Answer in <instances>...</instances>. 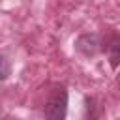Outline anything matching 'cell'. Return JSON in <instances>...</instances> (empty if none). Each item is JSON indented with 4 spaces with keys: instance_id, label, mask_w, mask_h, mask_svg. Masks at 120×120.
<instances>
[{
    "instance_id": "cell-1",
    "label": "cell",
    "mask_w": 120,
    "mask_h": 120,
    "mask_svg": "<svg viewBox=\"0 0 120 120\" xmlns=\"http://www.w3.org/2000/svg\"><path fill=\"white\" fill-rule=\"evenodd\" d=\"M68 114V92L64 86H54L45 103L47 120H66Z\"/></svg>"
},
{
    "instance_id": "cell-2",
    "label": "cell",
    "mask_w": 120,
    "mask_h": 120,
    "mask_svg": "<svg viewBox=\"0 0 120 120\" xmlns=\"http://www.w3.org/2000/svg\"><path fill=\"white\" fill-rule=\"evenodd\" d=\"M77 49H79L82 54H86V56L94 54V52H96V49H98V36H94V34H88V36H82V38H79Z\"/></svg>"
},
{
    "instance_id": "cell-3",
    "label": "cell",
    "mask_w": 120,
    "mask_h": 120,
    "mask_svg": "<svg viewBox=\"0 0 120 120\" xmlns=\"http://www.w3.org/2000/svg\"><path fill=\"white\" fill-rule=\"evenodd\" d=\"M109 60L114 68L120 66V36H114L109 43Z\"/></svg>"
},
{
    "instance_id": "cell-4",
    "label": "cell",
    "mask_w": 120,
    "mask_h": 120,
    "mask_svg": "<svg viewBox=\"0 0 120 120\" xmlns=\"http://www.w3.org/2000/svg\"><path fill=\"white\" fill-rule=\"evenodd\" d=\"M9 71H11V68H9V62H8V58H6L4 54H0V81L8 79Z\"/></svg>"
}]
</instances>
